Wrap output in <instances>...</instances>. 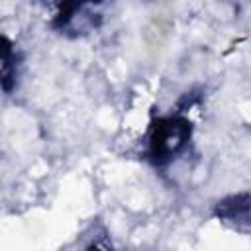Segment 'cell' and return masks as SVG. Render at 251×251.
Wrapping results in <instances>:
<instances>
[{
    "mask_svg": "<svg viewBox=\"0 0 251 251\" xmlns=\"http://www.w3.org/2000/svg\"><path fill=\"white\" fill-rule=\"evenodd\" d=\"M16 75H18V55H16L12 41L4 35L2 37V88L4 92L12 90V86L16 84Z\"/></svg>",
    "mask_w": 251,
    "mask_h": 251,
    "instance_id": "cell-4",
    "label": "cell"
},
{
    "mask_svg": "<svg viewBox=\"0 0 251 251\" xmlns=\"http://www.w3.org/2000/svg\"><path fill=\"white\" fill-rule=\"evenodd\" d=\"M102 24V14L94 4H59L51 25L69 37H82Z\"/></svg>",
    "mask_w": 251,
    "mask_h": 251,
    "instance_id": "cell-2",
    "label": "cell"
},
{
    "mask_svg": "<svg viewBox=\"0 0 251 251\" xmlns=\"http://www.w3.org/2000/svg\"><path fill=\"white\" fill-rule=\"evenodd\" d=\"M192 129V122L180 112L157 116L145 133V159L153 167L173 163L188 149Z\"/></svg>",
    "mask_w": 251,
    "mask_h": 251,
    "instance_id": "cell-1",
    "label": "cell"
},
{
    "mask_svg": "<svg viewBox=\"0 0 251 251\" xmlns=\"http://www.w3.org/2000/svg\"><path fill=\"white\" fill-rule=\"evenodd\" d=\"M90 251H106V249H100V247H92Z\"/></svg>",
    "mask_w": 251,
    "mask_h": 251,
    "instance_id": "cell-5",
    "label": "cell"
},
{
    "mask_svg": "<svg viewBox=\"0 0 251 251\" xmlns=\"http://www.w3.org/2000/svg\"><path fill=\"white\" fill-rule=\"evenodd\" d=\"M214 216L226 227L251 235V192H235L218 200Z\"/></svg>",
    "mask_w": 251,
    "mask_h": 251,
    "instance_id": "cell-3",
    "label": "cell"
}]
</instances>
